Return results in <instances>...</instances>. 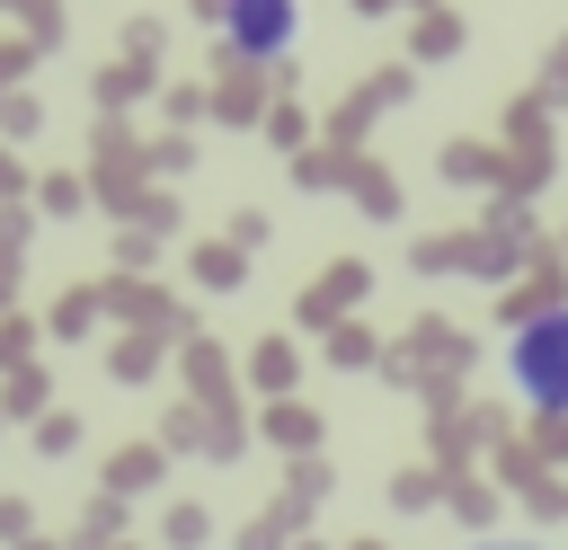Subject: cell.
<instances>
[{"mask_svg":"<svg viewBox=\"0 0 568 550\" xmlns=\"http://www.w3.org/2000/svg\"><path fill=\"white\" fill-rule=\"evenodd\" d=\"M142 479H160V452H115V488H142Z\"/></svg>","mask_w":568,"mask_h":550,"instance_id":"cell-3","label":"cell"},{"mask_svg":"<svg viewBox=\"0 0 568 550\" xmlns=\"http://www.w3.org/2000/svg\"><path fill=\"white\" fill-rule=\"evenodd\" d=\"M204 18L222 27V44L240 62H275L293 35H302V9L293 0H204Z\"/></svg>","mask_w":568,"mask_h":550,"instance_id":"cell-2","label":"cell"},{"mask_svg":"<svg viewBox=\"0 0 568 550\" xmlns=\"http://www.w3.org/2000/svg\"><path fill=\"white\" fill-rule=\"evenodd\" d=\"M497 550H532V541H497Z\"/></svg>","mask_w":568,"mask_h":550,"instance_id":"cell-4","label":"cell"},{"mask_svg":"<svg viewBox=\"0 0 568 550\" xmlns=\"http://www.w3.org/2000/svg\"><path fill=\"white\" fill-rule=\"evenodd\" d=\"M506 373H515V390L532 408L568 417V310H532L515 328V346H506Z\"/></svg>","mask_w":568,"mask_h":550,"instance_id":"cell-1","label":"cell"}]
</instances>
